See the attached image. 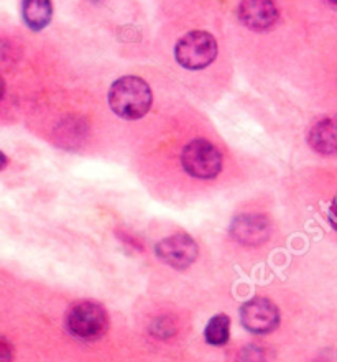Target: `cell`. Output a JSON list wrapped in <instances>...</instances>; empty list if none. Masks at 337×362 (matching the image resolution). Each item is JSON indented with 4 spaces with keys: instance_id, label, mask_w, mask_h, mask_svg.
Here are the masks:
<instances>
[{
    "instance_id": "cell-1",
    "label": "cell",
    "mask_w": 337,
    "mask_h": 362,
    "mask_svg": "<svg viewBox=\"0 0 337 362\" xmlns=\"http://www.w3.org/2000/svg\"><path fill=\"white\" fill-rule=\"evenodd\" d=\"M152 89L138 76H122L109 90V105L119 117L127 120L142 119L152 107Z\"/></svg>"
},
{
    "instance_id": "cell-2",
    "label": "cell",
    "mask_w": 337,
    "mask_h": 362,
    "mask_svg": "<svg viewBox=\"0 0 337 362\" xmlns=\"http://www.w3.org/2000/svg\"><path fill=\"white\" fill-rule=\"evenodd\" d=\"M175 57L186 69H204L218 57V43L208 32H189L176 43Z\"/></svg>"
},
{
    "instance_id": "cell-3",
    "label": "cell",
    "mask_w": 337,
    "mask_h": 362,
    "mask_svg": "<svg viewBox=\"0 0 337 362\" xmlns=\"http://www.w3.org/2000/svg\"><path fill=\"white\" fill-rule=\"evenodd\" d=\"M109 326L107 313L94 301H81L66 315V328L73 336L84 341L99 339Z\"/></svg>"
},
{
    "instance_id": "cell-4",
    "label": "cell",
    "mask_w": 337,
    "mask_h": 362,
    "mask_svg": "<svg viewBox=\"0 0 337 362\" xmlns=\"http://www.w3.org/2000/svg\"><path fill=\"white\" fill-rule=\"evenodd\" d=\"M184 172L199 180L215 178L223 170V155L213 144L204 139L193 140L181 153Z\"/></svg>"
},
{
    "instance_id": "cell-5",
    "label": "cell",
    "mask_w": 337,
    "mask_h": 362,
    "mask_svg": "<svg viewBox=\"0 0 337 362\" xmlns=\"http://www.w3.org/2000/svg\"><path fill=\"white\" fill-rule=\"evenodd\" d=\"M158 259L173 269H186L198 257V244L188 234H173L160 240L157 245Z\"/></svg>"
},
{
    "instance_id": "cell-6",
    "label": "cell",
    "mask_w": 337,
    "mask_h": 362,
    "mask_svg": "<svg viewBox=\"0 0 337 362\" xmlns=\"http://www.w3.org/2000/svg\"><path fill=\"white\" fill-rule=\"evenodd\" d=\"M240 318L245 328L256 334L270 333L276 329L280 323L278 308L273 305V301L261 298V296H256L242 306Z\"/></svg>"
},
{
    "instance_id": "cell-7",
    "label": "cell",
    "mask_w": 337,
    "mask_h": 362,
    "mask_svg": "<svg viewBox=\"0 0 337 362\" xmlns=\"http://www.w3.org/2000/svg\"><path fill=\"white\" fill-rule=\"evenodd\" d=\"M239 18L247 28L264 32L276 23L278 8L275 0H242L239 5Z\"/></svg>"
},
{
    "instance_id": "cell-8",
    "label": "cell",
    "mask_w": 337,
    "mask_h": 362,
    "mask_svg": "<svg viewBox=\"0 0 337 362\" xmlns=\"http://www.w3.org/2000/svg\"><path fill=\"white\" fill-rule=\"evenodd\" d=\"M230 235L244 245H261L270 238V223L261 214L237 216L230 224Z\"/></svg>"
},
{
    "instance_id": "cell-9",
    "label": "cell",
    "mask_w": 337,
    "mask_h": 362,
    "mask_svg": "<svg viewBox=\"0 0 337 362\" xmlns=\"http://www.w3.org/2000/svg\"><path fill=\"white\" fill-rule=\"evenodd\" d=\"M309 145L321 155L337 153V119L326 117L316 122L309 130Z\"/></svg>"
},
{
    "instance_id": "cell-10",
    "label": "cell",
    "mask_w": 337,
    "mask_h": 362,
    "mask_svg": "<svg viewBox=\"0 0 337 362\" xmlns=\"http://www.w3.org/2000/svg\"><path fill=\"white\" fill-rule=\"evenodd\" d=\"M53 5L52 0H23L22 2V17L28 28L43 30L52 22Z\"/></svg>"
},
{
    "instance_id": "cell-11",
    "label": "cell",
    "mask_w": 337,
    "mask_h": 362,
    "mask_svg": "<svg viewBox=\"0 0 337 362\" xmlns=\"http://www.w3.org/2000/svg\"><path fill=\"white\" fill-rule=\"evenodd\" d=\"M229 331H230V320L227 315H215L209 320L208 326H206L204 338L209 344L213 346H224L229 341Z\"/></svg>"
},
{
    "instance_id": "cell-12",
    "label": "cell",
    "mask_w": 337,
    "mask_h": 362,
    "mask_svg": "<svg viewBox=\"0 0 337 362\" xmlns=\"http://www.w3.org/2000/svg\"><path fill=\"white\" fill-rule=\"evenodd\" d=\"M58 134L61 137V140H59L61 147H68V144H71V147H78V142L83 140L85 134L84 122H81L79 119L68 120V122L61 124V132Z\"/></svg>"
},
{
    "instance_id": "cell-13",
    "label": "cell",
    "mask_w": 337,
    "mask_h": 362,
    "mask_svg": "<svg viewBox=\"0 0 337 362\" xmlns=\"http://www.w3.org/2000/svg\"><path fill=\"white\" fill-rule=\"evenodd\" d=\"M0 362H12V348L0 339Z\"/></svg>"
},
{
    "instance_id": "cell-14",
    "label": "cell",
    "mask_w": 337,
    "mask_h": 362,
    "mask_svg": "<svg viewBox=\"0 0 337 362\" xmlns=\"http://www.w3.org/2000/svg\"><path fill=\"white\" fill-rule=\"evenodd\" d=\"M329 223L337 230V196L334 198L333 204H331V208H329Z\"/></svg>"
},
{
    "instance_id": "cell-15",
    "label": "cell",
    "mask_w": 337,
    "mask_h": 362,
    "mask_svg": "<svg viewBox=\"0 0 337 362\" xmlns=\"http://www.w3.org/2000/svg\"><path fill=\"white\" fill-rule=\"evenodd\" d=\"M8 165V158H7V155H5L4 152H0V172H2V170L7 167Z\"/></svg>"
},
{
    "instance_id": "cell-16",
    "label": "cell",
    "mask_w": 337,
    "mask_h": 362,
    "mask_svg": "<svg viewBox=\"0 0 337 362\" xmlns=\"http://www.w3.org/2000/svg\"><path fill=\"white\" fill-rule=\"evenodd\" d=\"M4 93H5V83H4L2 76H0V99L4 98Z\"/></svg>"
},
{
    "instance_id": "cell-17",
    "label": "cell",
    "mask_w": 337,
    "mask_h": 362,
    "mask_svg": "<svg viewBox=\"0 0 337 362\" xmlns=\"http://www.w3.org/2000/svg\"><path fill=\"white\" fill-rule=\"evenodd\" d=\"M331 4H334V5H337V0H329Z\"/></svg>"
}]
</instances>
